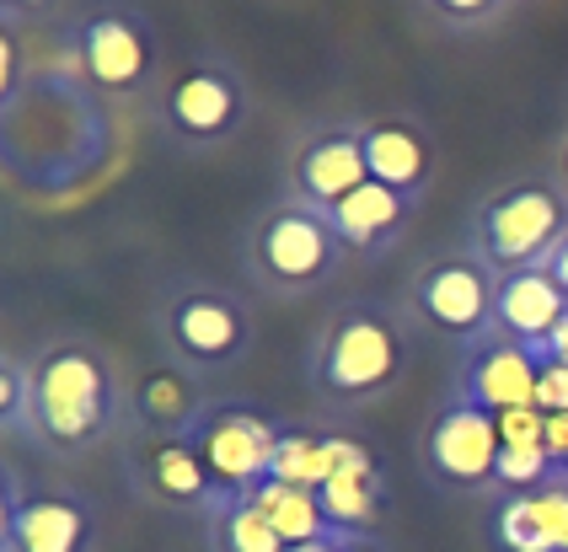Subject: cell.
I'll return each mask as SVG.
<instances>
[{
	"label": "cell",
	"instance_id": "6da1fadb",
	"mask_svg": "<svg viewBox=\"0 0 568 552\" xmlns=\"http://www.w3.org/2000/svg\"><path fill=\"white\" fill-rule=\"evenodd\" d=\"M119 413V387L108 359L92 344H49L28 365V413L22 429L43 451H92L97 440L113 429Z\"/></svg>",
	"mask_w": 568,
	"mask_h": 552
},
{
	"label": "cell",
	"instance_id": "7a4b0ae2",
	"mask_svg": "<svg viewBox=\"0 0 568 552\" xmlns=\"http://www.w3.org/2000/svg\"><path fill=\"white\" fill-rule=\"evenodd\" d=\"M408 370V344L381 311H344L312 355V387L338 408L381 402Z\"/></svg>",
	"mask_w": 568,
	"mask_h": 552
},
{
	"label": "cell",
	"instance_id": "3957f363",
	"mask_svg": "<svg viewBox=\"0 0 568 552\" xmlns=\"http://www.w3.org/2000/svg\"><path fill=\"white\" fill-rule=\"evenodd\" d=\"M568 236V194L552 183H515L494 194L473 221V253L494 274H520L558 253Z\"/></svg>",
	"mask_w": 568,
	"mask_h": 552
},
{
	"label": "cell",
	"instance_id": "277c9868",
	"mask_svg": "<svg viewBox=\"0 0 568 552\" xmlns=\"http://www.w3.org/2000/svg\"><path fill=\"white\" fill-rule=\"evenodd\" d=\"M280 435H284V423H274L268 413H257V408H242V402H210L193 419L189 440L199 446L210 478L221 488V510L236 504V499H247L257 483H268Z\"/></svg>",
	"mask_w": 568,
	"mask_h": 552
},
{
	"label": "cell",
	"instance_id": "5b68a950",
	"mask_svg": "<svg viewBox=\"0 0 568 552\" xmlns=\"http://www.w3.org/2000/svg\"><path fill=\"white\" fill-rule=\"evenodd\" d=\"M494 295H499V274L477 253H462V258H440L429 263L413 285V311L424 323L456 338L462 349H477L494 338Z\"/></svg>",
	"mask_w": 568,
	"mask_h": 552
},
{
	"label": "cell",
	"instance_id": "8992f818",
	"mask_svg": "<svg viewBox=\"0 0 568 552\" xmlns=\"http://www.w3.org/2000/svg\"><path fill=\"white\" fill-rule=\"evenodd\" d=\"M253 258L268 285H280V290H312V285H322L338 268L344 242L333 236L322 209H312V204H280L257 226Z\"/></svg>",
	"mask_w": 568,
	"mask_h": 552
},
{
	"label": "cell",
	"instance_id": "52a82bcc",
	"mask_svg": "<svg viewBox=\"0 0 568 552\" xmlns=\"http://www.w3.org/2000/svg\"><path fill=\"white\" fill-rule=\"evenodd\" d=\"M499 419L473 408L467 397H450L435 423H429V440H424V461L435 472V483L477 493V488H494V467H499Z\"/></svg>",
	"mask_w": 568,
	"mask_h": 552
},
{
	"label": "cell",
	"instance_id": "ba28073f",
	"mask_svg": "<svg viewBox=\"0 0 568 552\" xmlns=\"http://www.w3.org/2000/svg\"><path fill=\"white\" fill-rule=\"evenodd\" d=\"M166 338L193 370H221L247 355L253 323L225 290H183L166 306Z\"/></svg>",
	"mask_w": 568,
	"mask_h": 552
},
{
	"label": "cell",
	"instance_id": "9c48e42d",
	"mask_svg": "<svg viewBox=\"0 0 568 552\" xmlns=\"http://www.w3.org/2000/svg\"><path fill=\"white\" fill-rule=\"evenodd\" d=\"M537 376H541V355L531 344H515V338H488L467 349V370H462V387L456 397H467L483 413H515V408H537Z\"/></svg>",
	"mask_w": 568,
	"mask_h": 552
},
{
	"label": "cell",
	"instance_id": "30bf717a",
	"mask_svg": "<svg viewBox=\"0 0 568 552\" xmlns=\"http://www.w3.org/2000/svg\"><path fill=\"white\" fill-rule=\"evenodd\" d=\"M81 70L92 75L102 92H140L151 81V38L140 28V17L129 11H92L75 33Z\"/></svg>",
	"mask_w": 568,
	"mask_h": 552
},
{
	"label": "cell",
	"instance_id": "8fae6325",
	"mask_svg": "<svg viewBox=\"0 0 568 552\" xmlns=\"http://www.w3.org/2000/svg\"><path fill=\"white\" fill-rule=\"evenodd\" d=\"M359 183H371L365 124H338V130H322L301 145V156H295V204H312V209L327 215Z\"/></svg>",
	"mask_w": 568,
	"mask_h": 552
},
{
	"label": "cell",
	"instance_id": "7c38bea8",
	"mask_svg": "<svg viewBox=\"0 0 568 552\" xmlns=\"http://www.w3.org/2000/svg\"><path fill=\"white\" fill-rule=\"evenodd\" d=\"M242 119V86L236 75L225 70H183L172 86H166V124L178 140H193V145H215L236 130Z\"/></svg>",
	"mask_w": 568,
	"mask_h": 552
},
{
	"label": "cell",
	"instance_id": "4fadbf2b",
	"mask_svg": "<svg viewBox=\"0 0 568 552\" xmlns=\"http://www.w3.org/2000/svg\"><path fill=\"white\" fill-rule=\"evenodd\" d=\"M97 536L92 504L70 488H22L11 552H87Z\"/></svg>",
	"mask_w": 568,
	"mask_h": 552
},
{
	"label": "cell",
	"instance_id": "5bb4252c",
	"mask_svg": "<svg viewBox=\"0 0 568 552\" xmlns=\"http://www.w3.org/2000/svg\"><path fill=\"white\" fill-rule=\"evenodd\" d=\"M568 317V295L558 290V279L547 274V263L520 268V274H499V295H494V333L541 349L558 323Z\"/></svg>",
	"mask_w": 568,
	"mask_h": 552
},
{
	"label": "cell",
	"instance_id": "9a60e30c",
	"mask_svg": "<svg viewBox=\"0 0 568 552\" xmlns=\"http://www.w3.org/2000/svg\"><path fill=\"white\" fill-rule=\"evenodd\" d=\"M145 478L156 488L161 504L172 510H199V515H221V488L210 478L204 456L189 435H156L151 451H145Z\"/></svg>",
	"mask_w": 568,
	"mask_h": 552
},
{
	"label": "cell",
	"instance_id": "2e32d148",
	"mask_svg": "<svg viewBox=\"0 0 568 552\" xmlns=\"http://www.w3.org/2000/svg\"><path fill=\"white\" fill-rule=\"evenodd\" d=\"M413 204H418V198L397 194V188H386V183H359L344 204L327 209V226L344 242V253L348 247H354V253H376L386 242H397V231L408 226Z\"/></svg>",
	"mask_w": 568,
	"mask_h": 552
},
{
	"label": "cell",
	"instance_id": "e0dca14e",
	"mask_svg": "<svg viewBox=\"0 0 568 552\" xmlns=\"http://www.w3.org/2000/svg\"><path fill=\"white\" fill-rule=\"evenodd\" d=\"M365 166H371V183L424 198L429 177H435V151H429L424 130L386 119V124H365Z\"/></svg>",
	"mask_w": 568,
	"mask_h": 552
},
{
	"label": "cell",
	"instance_id": "ac0fdd59",
	"mask_svg": "<svg viewBox=\"0 0 568 552\" xmlns=\"http://www.w3.org/2000/svg\"><path fill=\"white\" fill-rule=\"evenodd\" d=\"M316 504L333 531L344 536H371V525L381 520V504H386V478L381 472H365V478H327L316 488Z\"/></svg>",
	"mask_w": 568,
	"mask_h": 552
},
{
	"label": "cell",
	"instance_id": "d6986e66",
	"mask_svg": "<svg viewBox=\"0 0 568 552\" xmlns=\"http://www.w3.org/2000/svg\"><path fill=\"white\" fill-rule=\"evenodd\" d=\"M257 510L274 520V531H280L290 548H301V542H316V536H333V525H327V515H322V504H316L312 488H290V483H257L253 493Z\"/></svg>",
	"mask_w": 568,
	"mask_h": 552
},
{
	"label": "cell",
	"instance_id": "ffe728a7",
	"mask_svg": "<svg viewBox=\"0 0 568 552\" xmlns=\"http://www.w3.org/2000/svg\"><path fill=\"white\" fill-rule=\"evenodd\" d=\"M134 408L156 435H189L193 419L204 413L189 376H178V370H145V381L134 387Z\"/></svg>",
	"mask_w": 568,
	"mask_h": 552
},
{
	"label": "cell",
	"instance_id": "44dd1931",
	"mask_svg": "<svg viewBox=\"0 0 568 552\" xmlns=\"http://www.w3.org/2000/svg\"><path fill=\"white\" fill-rule=\"evenodd\" d=\"M268 478H274V483H290V488H312L316 493V488L327 483V435H312V429H284Z\"/></svg>",
	"mask_w": 568,
	"mask_h": 552
},
{
	"label": "cell",
	"instance_id": "7402d4cb",
	"mask_svg": "<svg viewBox=\"0 0 568 552\" xmlns=\"http://www.w3.org/2000/svg\"><path fill=\"white\" fill-rule=\"evenodd\" d=\"M215 536H221V552H290V542L274 531V520L263 515L253 499L225 504L221 520H215Z\"/></svg>",
	"mask_w": 568,
	"mask_h": 552
},
{
	"label": "cell",
	"instance_id": "603a6c76",
	"mask_svg": "<svg viewBox=\"0 0 568 552\" xmlns=\"http://www.w3.org/2000/svg\"><path fill=\"white\" fill-rule=\"evenodd\" d=\"M552 478H558V467H552L547 446H505L499 467H494V488H505V493H537Z\"/></svg>",
	"mask_w": 568,
	"mask_h": 552
},
{
	"label": "cell",
	"instance_id": "cb8c5ba5",
	"mask_svg": "<svg viewBox=\"0 0 568 552\" xmlns=\"http://www.w3.org/2000/svg\"><path fill=\"white\" fill-rule=\"evenodd\" d=\"M22 413H28V370H17L11 359L0 355V429L6 423L22 429Z\"/></svg>",
	"mask_w": 568,
	"mask_h": 552
},
{
	"label": "cell",
	"instance_id": "d4e9b609",
	"mask_svg": "<svg viewBox=\"0 0 568 552\" xmlns=\"http://www.w3.org/2000/svg\"><path fill=\"white\" fill-rule=\"evenodd\" d=\"M541 355V349H537ZM537 408L552 419V413H568V365L564 359L541 355V376H537Z\"/></svg>",
	"mask_w": 568,
	"mask_h": 552
},
{
	"label": "cell",
	"instance_id": "484cf974",
	"mask_svg": "<svg viewBox=\"0 0 568 552\" xmlns=\"http://www.w3.org/2000/svg\"><path fill=\"white\" fill-rule=\"evenodd\" d=\"M499 440H505V446H541V440H547V413H541V408L499 413Z\"/></svg>",
	"mask_w": 568,
	"mask_h": 552
},
{
	"label": "cell",
	"instance_id": "4316f807",
	"mask_svg": "<svg viewBox=\"0 0 568 552\" xmlns=\"http://www.w3.org/2000/svg\"><path fill=\"white\" fill-rule=\"evenodd\" d=\"M435 17H440L445 28H483V22H499L505 17V6H494V0H477V6H435Z\"/></svg>",
	"mask_w": 568,
	"mask_h": 552
},
{
	"label": "cell",
	"instance_id": "83f0119b",
	"mask_svg": "<svg viewBox=\"0 0 568 552\" xmlns=\"http://www.w3.org/2000/svg\"><path fill=\"white\" fill-rule=\"evenodd\" d=\"M17 504H22V483L17 472L0 461V552H11V531H17Z\"/></svg>",
	"mask_w": 568,
	"mask_h": 552
},
{
	"label": "cell",
	"instance_id": "f1b7e54d",
	"mask_svg": "<svg viewBox=\"0 0 568 552\" xmlns=\"http://www.w3.org/2000/svg\"><path fill=\"white\" fill-rule=\"evenodd\" d=\"M17 75H22V49H17V38L0 28V108L17 92Z\"/></svg>",
	"mask_w": 568,
	"mask_h": 552
},
{
	"label": "cell",
	"instance_id": "f546056e",
	"mask_svg": "<svg viewBox=\"0 0 568 552\" xmlns=\"http://www.w3.org/2000/svg\"><path fill=\"white\" fill-rule=\"evenodd\" d=\"M354 536H344V531H333V536H316V542H301V548H290V552H344Z\"/></svg>",
	"mask_w": 568,
	"mask_h": 552
},
{
	"label": "cell",
	"instance_id": "4dcf8cb0",
	"mask_svg": "<svg viewBox=\"0 0 568 552\" xmlns=\"http://www.w3.org/2000/svg\"><path fill=\"white\" fill-rule=\"evenodd\" d=\"M547 274H552V279H558V290L568 295V236H564V242H558V253L547 258Z\"/></svg>",
	"mask_w": 568,
	"mask_h": 552
},
{
	"label": "cell",
	"instance_id": "1f68e13d",
	"mask_svg": "<svg viewBox=\"0 0 568 552\" xmlns=\"http://www.w3.org/2000/svg\"><path fill=\"white\" fill-rule=\"evenodd\" d=\"M344 552H381V548H376V542H371V536H354V542H348Z\"/></svg>",
	"mask_w": 568,
	"mask_h": 552
},
{
	"label": "cell",
	"instance_id": "d6a6232c",
	"mask_svg": "<svg viewBox=\"0 0 568 552\" xmlns=\"http://www.w3.org/2000/svg\"><path fill=\"white\" fill-rule=\"evenodd\" d=\"M564 365H568V359H564Z\"/></svg>",
	"mask_w": 568,
	"mask_h": 552
}]
</instances>
